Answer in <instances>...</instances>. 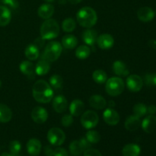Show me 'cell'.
Listing matches in <instances>:
<instances>
[{"label":"cell","mask_w":156,"mask_h":156,"mask_svg":"<svg viewBox=\"0 0 156 156\" xmlns=\"http://www.w3.org/2000/svg\"><path fill=\"white\" fill-rule=\"evenodd\" d=\"M32 94L36 101L41 104H47L53 98V90L50 84L46 81L40 79L34 85Z\"/></svg>","instance_id":"1"},{"label":"cell","mask_w":156,"mask_h":156,"mask_svg":"<svg viewBox=\"0 0 156 156\" xmlns=\"http://www.w3.org/2000/svg\"><path fill=\"white\" fill-rule=\"evenodd\" d=\"M78 23L82 27L91 28L95 25L98 21V15L95 11L91 7L85 6L82 8L76 14Z\"/></svg>","instance_id":"2"},{"label":"cell","mask_w":156,"mask_h":156,"mask_svg":"<svg viewBox=\"0 0 156 156\" xmlns=\"http://www.w3.org/2000/svg\"><path fill=\"white\" fill-rule=\"evenodd\" d=\"M40 32L43 40L54 39L59 34V25L56 20L49 18L41 26Z\"/></svg>","instance_id":"3"},{"label":"cell","mask_w":156,"mask_h":156,"mask_svg":"<svg viewBox=\"0 0 156 156\" xmlns=\"http://www.w3.org/2000/svg\"><path fill=\"white\" fill-rule=\"evenodd\" d=\"M62 51V46L58 41H50L46 46L42 59L52 62L57 60Z\"/></svg>","instance_id":"4"},{"label":"cell","mask_w":156,"mask_h":156,"mask_svg":"<svg viewBox=\"0 0 156 156\" xmlns=\"http://www.w3.org/2000/svg\"><path fill=\"white\" fill-rule=\"evenodd\" d=\"M125 88V84L120 77H111L108 79L105 85L106 92L112 97L120 95Z\"/></svg>","instance_id":"5"},{"label":"cell","mask_w":156,"mask_h":156,"mask_svg":"<svg viewBox=\"0 0 156 156\" xmlns=\"http://www.w3.org/2000/svg\"><path fill=\"white\" fill-rule=\"evenodd\" d=\"M99 121V117L96 112L93 111H87L82 114L81 123L82 126L87 129L95 127Z\"/></svg>","instance_id":"6"},{"label":"cell","mask_w":156,"mask_h":156,"mask_svg":"<svg viewBox=\"0 0 156 156\" xmlns=\"http://www.w3.org/2000/svg\"><path fill=\"white\" fill-rule=\"evenodd\" d=\"M47 140L52 146H61L65 142L66 135L63 131L58 127H53L47 133Z\"/></svg>","instance_id":"7"},{"label":"cell","mask_w":156,"mask_h":156,"mask_svg":"<svg viewBox=\"0 0 156 156\" xmlns=\"http://www.w3.org/2000/svg\"><path fill=\"white\" fill-rule=\"evenodd\" d=\"M143 86V80L138 75H130L126 79V87L132 92H138Z\"/></svg>","instance_id":"8"},{"label":"cell","mask_w":156,"mask_h":156,"mask_svg":"<svg viewBox=\"0 0 156 156\" xmlns=\"http://www.w3.org/2000/svg\"><path fill=\"white\" fill-rule=\"evenodd\" d=\"M103 119L107 124L110 126H115L120 122V115L113 108H107L103 113Z\"/></svg>","instance_id":"9"},{"label":"cell","mask_w":156,"mask_h":156,"mask_svg":"<svg viewBox=\"0 0 156 156\" xmlns=\"http://www.w3.org/2000/svg\"><path fill=\"white\" fill-rule=\"evenodd\" d=\"M31 118L35 123H44L47 121L48 118V113L46 111L45 108L42 107H35L31 111Z\"/></svg>","instance_id":"10"},{"label":"cell","mask_w":156,"mask_h":156,"mask_svg":"<svg viewBox=\"0 0 156 156\" xmlns=\"http://www.w3.org/2000/svg\"><path fill=\"white\" fill-rule=\"evenodd\" d=\"M96 43L102 50H109L114 46V39L110 34H103L98 37Z\"/></svg>","instance_id":"11"},{"label":"cell","mask_w":156,"mask_h":156,"mask_svg":"<svg viewBox=\"0 0 156 156\" xmlns=\"http://www.w3.org/2000/svg\"><path fill=\"white\" fill-rule=\"evenodd\" d=\"M20 71L21 72L22 74L27 76L28 79H33L34 78L36 73H35V66L29 60L23 61L21 62L19 66Z\"/></svg>","instance_id":"12"},{"label":"cell","mask_w":156,"mask_h":156,"mask_svg":"<svg viewBox=\"0 0 156 156\" xmlns=\"http://www.w3.org/2000/svg\"><path fill=\"white\" fill-rule=\"evenodd\" d=\"M67 105V99L62 94L56 96L53 100V108L54 111L57 113H63L66 111Z\"/></svg>","instance_id":"13"},{"label":"cell","mask_w":156,"mask_h":156,"mask_svg":"<svg viewBox=\"0 0 156 156\" xmlns=\"http://www.w3.org/2000/svg\"><path fill=\"white\" fill-rule=\"evenodd\" d=\"M143 130L147 133H153L156 131V117L149 115L146 117L141 123Z\"/></svg>","instance_id":"14"},{"label":"cell","mask_w":156,"mask_h":156,"mask_svg":"<svg viewBox=\"0 0 156 156\" xmlns=\"http://www.w3.org/2000/svg\"><path fill=\"white\" fill-rule=\"evenodd\" d=\"M137 17L143 22H149L154 18L155 12L149 7H142L137 12Z\"/></svg>","instance_id":"15"},{"label":"cell","mask_w":156,"mask_h":156,"mask_svg":"<svg viewBox=\"0 0 156 156\" xmlns=\"http://www.w3.org/2000/svg\"><path fill=\"white\" fill-rule=\"evenodd\" d=\"M54 13V7L50 3L41 5L37 10V14L40 18L47 20L51 18Z\"/></svg>","instance_id":"16"},{"label":"cell","mask_w":156,"mask_h":156,"mask_svg":"<svg viewBox=\"0 0 156 156\" xmlns=\"http://www.w3.org/2000/svg\"><path fill=\"white\" fill-rule=\"evenodd\" d=\"M41 143L37 139H30L27 143V151L31 156H37L41 153Z\"/></svg>","instance_id":"17"},{"label":"cell","mask_w":156,"mask_h":156,"mask_svg":"<svg viewBox=\"0 0 156 156\" xmlns=\"http://www.w3.org/2000/svg\"><path fill=\"white\" fill-rule=\"evenodd\" d=\"M82 40L84 42L87 44L93 47L98 39V32L96 30H93L91 28H87L86 30H84L82 35Z\"/></svg>","instance_id":"18"},{"label":"cell","mask_w":156,"mask_h":156,"mask_svg":"<svg viewBox=\"0 0 156 156\" xmlns=\"http://www.w3.org/2000/svg\"><path fill=\"white\" fill-rule=\"evenodd\" d=\"M89 105L94 109L102 110L107 106V101L100 94H94L89 98Z\"/></svg>","instance_id":"19"},{"label":"cell","mask_w":156,"mask_h":156,"mask_svg":"<svg viewBox=\"0 0 156 156\" xmlns=\"http://www.w3.org/2000/svg\"><path fill=\"white\" fill-rule=\"evenodd\" d=\"M84 110H85V104L79 99L73 101L69 105L70 114L74 117H79L83 114Z\"/></svg>","instance_id":"20"},{"label":"cell","mask_w":156,"mask_h":156,"mask_svg":"<svg viewBox=\"0 0 156 156\" xmlns=\"http://www.w3.org/2000/svg\"><path fill=\"white\" fill-rule=\"evenodd\" d=\"M113 72L117 76L120 77H126L129 74V71L126 67V65L120 60H117L113 63Z\"/></svg>","instance_id":"21"},{"label":"cell","mask_w":156,"mask_h":156,"mask_svg":"<svg viewBox=\"0 0 156 156\" xmlns=\"http://www.w3.org/2000/svg\"><path fill=\"white\" fill-rule=\"evenodd\" d=\"M141 125V120L140 117L136 115L129 116L126 119V121L124 123L125 128L129 131H136L140 128Z\"/></svg>","instance_id":"22"},{"label":"cell","mask_w":156,"mask_h":156,"mask_svg":"<svg viewBox=\"0 0 156 156\" xmlns=\"http://www.w3.org/2000/svg\"><path fill=\"white\" fill-rule=\"evenodd\" d=\"M12 13L10 9L5 5H0V27H5L10 23Z\"/></svg>","instance_id":"23"},{"label":"cell","mask_w":156,"mask_h":156,"mask_svg":"<svg viewBox=\"0 0 156 156\" xmlns=\"http://www.w3.org/2000/svg\"><path fill=\"white\" fill-rule=\"evenodd\" d=\"M50 70V62L46 59H41L38 61L37 65L35 66V73L37 76H44L47 74Z\"/></svg>","instance_id":"24"},{"label":"cell","mask_w":156,"mask_h":156,"mask_svg":"<svg viewBox=\"0 0 156 156\" xmlns=\"http://www.w3.org/2000/svg\"><path fill=\"white\" fill-rule=\"evenodd\" d=\"M140 152L141 149L140 146L133 143L126 145L122 150L123 156H140Z\"/></svg>","instance_id":"25"},{"label":"cell","mask_w":156,"mask_h":156,"mask_svg":"<svg viewBox=\"0 0 156 156\" xmlns=\"http://www.w3.org/2000/svg\"><path fill=\"white\" fill-rule=\"evenodd\" d=\"M24 54H25L27 59H29V60H36L40 56L39 48L35 44H30L25 48Z\"/></svg>","instance_id":"26"},{"label":"cell","mask_w":156,"mask_h":156,"mask_svg":"<svg viewBox=\"0 0 156 156\" xmlns=\"http://www.w3.org/2000/svg\"><path fill=\"white\" fill-rule=\"evenodd\" d=\"M78 44V40L74 35L67 34L62 38V45L68 50H73L76 47Z\"/></svg>","instance_id":"27"},{"label":"cell","mask_w":156,"mask_h":156,"mask_svg":"<svg viewBox=\"0 0 156 156\" xmlns=\"http://www.w3.org/2000/svg\"><path fill=\"white\" fill-rule=\"evenodd\" d=\"M12 110L4 104H0V122L8 123L12 120Z\"/></svg>","instance_id":"28"},{"label":"cell","mask_w":156,"mask_h":156,"mask_svg":"<svg viewBox=\"0 0 156 156\" xmlns=\"http://www.w3.org/2000/svg\"><path fill=\"white\" fill-rule=\"evenodd\" d=\"M69 151L70 153L73 155L78 156L80 155L83 152H85V149H84L80 140H74L70 143Z\"/></svg>","instance_id":"29"},{"label":"cell","mask_w":156,"mask_h":156,"mask_svg":"<svg viewBox=\"0 0 156 156\" xmlns=\"http://www.w3.org/2000/svg\"><path fill=\"white\" fill-rule=\"evenodd\" d=\"M62 85H63V80L59 75H53L50 78V85L53 89L60 91L62 88Z\"/></svg>","instance_id":"30"},{"label":"cell","mask_w":156,"mask_h":156,"mask_svg":"<svg viewBox=\"0 0 156 156\" xmlns=\"http://www.w3.org/2000/svg\"><path fill=\"white\" fill-rule=\"evenodd\" d=\"M92 78L96 83L101 85L105 83L108 80V76L107 73L102 69H97L94 71L92 74Z\"/></svg>","instance_id":"31"},{"label":"cell","mask_w":156,"mask_h":156,"mask_svg":"<svg viewBox=\"0 0 156 156\" xmlns=\"http://www.w3.org/2000/svg\"><path fill=\"white\" fill-rule=\"evenodd\" d=\"M91 54V50L86 45H82L76 50V56L79 59H85Z\"/></svg>","instance_id":"32"},{"label":"cell","mask_w":156,"mask_h":156,"mask_svg":"<svg viewBox=\"0 0 156 156\" xmlns=\"http://www.w3.org/2000/svg\"><path fill=\"white\" fill-rule=\"evenodd\" d=\"M76 27V22L73 18H68L64 20L62 23V28L65 32L69 33L73 31Z\"/></svg>","instance_id":"33"},{"label":"cell","mask_w":156,"mask_h":156,"mask_svg":"<svg viewBox=\"0 0 156 156\" xmlns=\"http://www.w3.org/2000/svg\"><path fill=\"white\" fill-rule=\"evenodd\" d=\"M134 115L137 116L138 117H142L147 114V107L142 103H138L134 105L133 108Z\"/></svg>","instance_id":"34"},{"label":"cell","mask_w":156,"mask_h":156,"mask_svg":"<svg viewBox=\"0 0 156 156\" xmlns=\"http://www.w3.org/2000/svg\"><path fill=\"white\" fill-rule=\"evenodd\" d=\"M85 139L89 142L91 144H95L101 140V135L98 132L95 130H89L86 133Z\"/></svg>","instance_id":"35"},{"label":"cell","mask_w":156,"mask_h":156,"mask_svg":"<svg viewBox=\"0 0 156 156\" xmlns=\"http://www.w3.org/2000/svg\"><path fill=\"white\" fill-rule=\"evenodd\" d=\"M21 149V145L18 140H13L9 144V150L11 154H19Z\"/></svg>","instance_id":"36"},{"label":"cell","mask_w":156,"mask_h":156,"mask_svg":"<svg viewBox=\"0 0 156 156\" xmlns=\"http://www.w3.org/2000/svg\"><path fill=\"white\" fill-rule=\"evenodd\" d=\"M61 123L65 127H69L73 123V117L71 114H65L61 119Z\"/></svg>","instance_id":"37"},{"label":"cell","mask_w":156,"mask_h":156,"mask_svg":"<svg viewBox=\"0 0 156 156\" xmlns=\"http://www.w3.org/2000/svg\"><path fill=\"white\" fill-rule=\"evenodd\" d=\"M2 2L5 5L6 7L8 6L12 9H14V10L19 7V4H18V2L17 0H2Z\"/></svg>","instance_id":"38"},{"label":"cell","mask_w":156,"mask_h":156,"mask_svg":"<svg viewBox=\"0 0 156 156\" xmlns=\"http://www.w3.org/2000/svg\"><path fill=\"white\" fill-rule=\"evenodd\" d=\"M84 156H102V155L97 149L89 148L84 152Z\"/></svg>","instance_id":"39"},{"label":"cell","mask_w":156,"mask_h":156,"mask_svg":"<svg viewBox=\"0 0 156 156\" xmlns=\"http://www.w3.org/2000/svg\"><path fill=\"white\" fill-rule=\"evenodd\" d=\"M53 156H68V152L63 148H56L54 149Z\"/></svg>","instance_id":"40"},{"label":"cell","mask_w":156,"mask_h":156,"mask_svg":"<svg viewBox=\"0 0 156 156\" xmlns=\"http://www.w3.org/2000/svg\"><path fill=\"white\" fill-rule=\"evenodd\" d=\"M54 149L52 148L51 146H47L44 148V154L46 156H53Z\"/></svg>","instance_id":"41"},{"label":"cell","mask_w":156,"mask_h":156,"mask_svg":"<svg viewBox=\"0 0 156 156\" xmlns=\"http://www.w3.org/2000/svg\"><path fill=\"white\" fill-rule=\"evenodd\" d=\"M152 74L151 73H148L145 76V82H146V85L147 86H152Z\"/></svg>","instance_id":"42"},{"label":"cell","mask_w":156,"mask_h":156,"mask_svg":"<svg viewBox=\"0 0 156 156\" xmlns=\"http://www.w3.org/2000/svg\"><path fill=\"white\" fill-rule=\"evenodd\" d=\"M147 113H149L150 115H154L156 113V107L155 105H150L147 108Z\"/></svg>","instance_id":"43"},{"label":"cell","mask_w":156,"mask_h":156,"mask_svg":"<svg viewBox=\"0 0 156 156\" xmlns=\"http://www.w3.org/2000/svg\"><path fill=\"white\" fill-rule=\"evenodd\" d=\"M149 45L151 47H152V48L156 49V41H155V40H152V41H149Z\"/></svg>","instance_id":"44"},{"label":"cell","mask_w":156,"mask_h":156,"mask_svg":"<svg viewBox=\"0 0 156 156\" xmlns=\"http://www.w3.org/2000/svg\"><path fill=\"white\" fill-rule=\"evenodd\" d=\"M152 85L156 86V73H154L152 76Z\"/></svg>","instance_id":"45"},{"label":"cell","mask_w":156,"mask_h":156,"mask_svg":"<svg viewBox=\"0 0 156 156\" xmlns=\"http://www.w3.org/2000/svg\"><path fill=\"white\" fill-rule=\"evenodd\" d=\"M82 1V0H69V2L73 5L79 4V3H80Z\"/></svg>","instance_id":"46"},{"label":"cell","mask_w":156,"mask_h":156,"mask_svg":"<svg viewBox=\"0 0 156 156\" xmlns=\"http://www.w3.org/2000/svg\"><path fill=\"white\" fill-rule=\"evenodd\" d=\"M109 106H110V108H113L114 106H115V104H114V102L113 101H111L109 102Z\"/></svg>","instance_id":"47"},{"label":"cell","mask_w":156,"mask_h":156,"mask_svg":"<svg viewBox=\"0 0 156 156\" xmlns=\"http://www.w3.org/2000/svg\"><path fill=\"white\" fill-rule=\"evenodd\" d=\"M10 155H11V153H8V152H3V153L1 155V156H10Z\"/></svg>","instance_id":"48"},{"label":"cell","mask_w":156,"mask_h":156,"mask_svg":"<svg viewBox=\"0 0 156 156\" xmlns=\"http://www.w3.org/2000/svg\"><path fill=\"white\" fill-rule=\"evenodd\" d=\"M44 1L47 2H52L54 1V0H44Z\"/></svg>","instance_id":"49"},{"label":"cell","mask_w":156,"mask_h":156,"mask_svg":"<svg viewBox=\"0 0 156 156\" xmlns=\"http://www.w3.org/2000/svg\"><path fill=\"white\" fill-rule=\"evenodd\" d=\"M10 156H20L19 154H11Z\"/></svg>","instance_id":"50"},{"label":"cell","mask_w":156,"mask_h":156,"mask_svg":"<svg viewBox=\"0 0 156 156\" xmlns=\"http://www.w3.org/2000/svg\"><path fill=\"white\" fill-rule=\"evenodd\" d=\"M1 86H2V82L1 80H0V88H1Z\"/></svg>","instance_id":"51"},{"label":"cell","mask_w":156,"mask_h":156,"mask_svg":"<svg viewBox=\"0 0 156 156\" xmlns=\"http://www.w3.org/2000/svg\"><path fill=\"white\" fill-rule=\"evenodd\" d=\"M155 14H156V12H155Z\"/></svg>","instance_id":"52"}]
</instances>
